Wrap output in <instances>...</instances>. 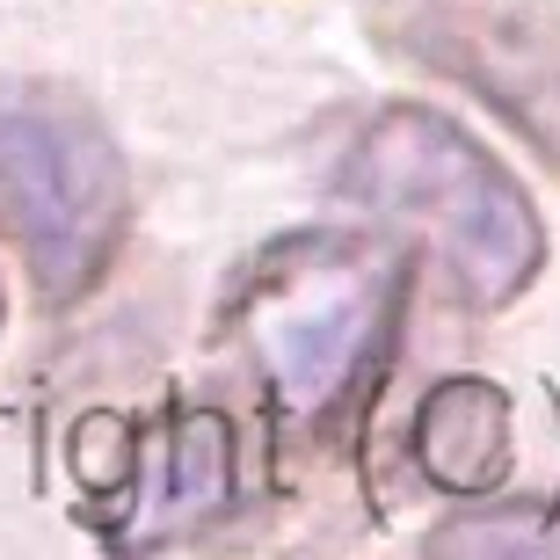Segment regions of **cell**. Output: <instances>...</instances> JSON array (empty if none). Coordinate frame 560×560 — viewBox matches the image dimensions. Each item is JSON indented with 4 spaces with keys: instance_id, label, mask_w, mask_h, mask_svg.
I'll return each instance as SVG.
<instances>
[{
    "instance_id": "cell-3",
    "label": "cell",
    "mask_w": 560,
    "mask_h": 560,
    "mask_svg": "<svg viewBox=\"0 0 560 560\" xmlns=\"http://www.w3.org/2000/svg\"><path fill=\"white\" fill-rule=\"evenodd\" d=\"M125 233L131 167L95 103L59 81H0V241H15L37 299H88Z\"/></svg>"
},
{
    "instance_id": "cell-6",
    "label": "cell",
    "mask_w": 560,
    "mask_h": 560,
    "mask_svg": "<svg viewBox=\"0 0 560 560\" xmlns=\"http://www.w3.org/2000/svg\"><path fill=\"white\" fill-rule=\"evenodd\" d=\"M408 452H416V474L444 495L458 502L495 495L510 480V394L488 378L430 386L416 408V430H408Z\"/></svg>"
},
{
    "instance_id": "cell-5",
    "label": "cell",
    "mask_w": 560,
    "mask_h": 560,
    "mask_svg": "<svg viewBox=\"0 0 560 560\" xmlns=\"http://www.w3.org/2000/svg\"><path fill=\"white\" fill-rule=\"evenodd\" d=\"M233 422L219 408H175L145 458V488H139V546L205 532L219 510L233 502Z\"/></svg>"
},
{
    "instance_id": "cell-4",
    "label": "cell",
    "mask_w": 560,
    "mask_h": 560,
    "mask_svg": "<svg viewBox=\"0 0 560 560\" xmlns=\"http://www.w3.org/2000/svg\"><path fill=\"white\" fill-rule=\"evenodd\" d=\"M386 59L466 88L560 167V0H364Z\"/></svg>"
},
{
    "instance_id": "cell-2",
    "label": "cell",
    "mask_w": 560,
    "mask_h": 560,
    "mask_svg": "<svg viewBox=\"0 0 560 560\" xmlns=\"http://www.w3.org/2000/svg\"><path fill=\"white\" fill-rule=\"evenodd\" d=\"M335 197L416 233L436 255L444 284L480 313L524 299L546 270V219L532 189L444 109H372L335 161Z\"/></svg>"
},
{
    "instance_id": "cell-1",
    "label": "cell",
    "mask_w": 560,
    "mask_h": 560,
    "mask_svg": "<svg viewBox=\"0 0 560 560\" xmlns=\"http://www.w3.org/2000/svg\"><path fill=\"white\" fill-rule=\"evenodd\" d=\"M408 299V255L350 226H306L255 255L226 299L270 408L299 436H328L372 386Z\"/></svg>"
}]
</instances>
